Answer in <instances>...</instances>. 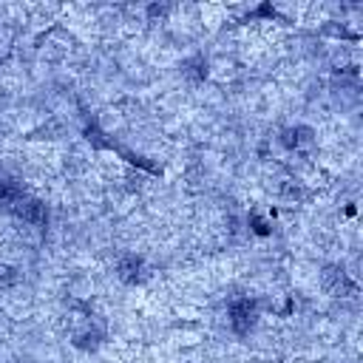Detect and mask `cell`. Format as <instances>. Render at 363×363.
<instances>
[{
    "label": "cell",
    "mask_w": 363,
    "mask_h": 363,
    "mask_svg": "<svg viewBox=\"0 0 363 363\" xmlns=\"http://www.w3.org/2000/svg\"><path fill=\"white\" fill-rule=\"evenodd\" d=\"M20 221H26L28 227H43L45 221H48V210H45V204L43 201H37V199H28V196H23V201L11 210Z\"/></svg>",
    "instance_id": "6da1fadb"
},
{
    "label": "cell",
    "mask_w": 363,
    "mask_h": 363,
    "mask_svg": "<svg viewBox=\"0 0 363 363\" xmlns=\"http://www.w3.org/2000/svg\"><path fill=\"white\" fill-rule=\"evenodd\" d=\"M255 315H258V309H255V303L252 301H235L233 306H230V326L238 332V335H247L250 329H252V323H255Z\"/></svg>",
    "instance_id": "7a4b0ae2"
},
{
    "label": "cell",
    "mask_w": 363,
    "mask_h": 363,
    "mask_svg": "<svg viewBox=\"0 0 363 363\" xmlns=\"http://www.w3.org/2000/svg\"><path fill=\"white\" fill-rule=\"evenodd\" d=\"M323 284H326V289H329L335 298H346V295L354 292V284H352L349 275H346L343 269H337V267H329V269L323 272Z\"/></svg>",
    "instance_id": "3957f363"
},
{
    "label": "cell",
    "mask_w": 363,
    "mask_h": 363,
    "mask_svg": "<svg viewBox=\"0 0 363 363\" xmlns=\"http://www.w3.org/2000/svg\"><path fill=\"white\" fill-rule=\"evenodd\" d=\"M142 269H145V264H142V258L133 255V252H125V255H119V261H116V275H119L122 281H128V284L139 281V278H142Z\"/></svg>",
    "instance_id": "277c9868"
},
{
    "label": "cell",
    "mask_w": 363,
    "mask_h": 363,
    "mask_svg": "<svg viewBox=\"0 0 363 363\" xmlns=\"http://www.w3.org/2000/svg\"><path fill=\"white\" fill-rule=\"evenodd\" d=\"M23 187L17 182H9V179H0V207L6 210H14L20 201H23Z\"/></svg>",
    "instance_id": "5b68a950"
},
{
    "label": "cell",
    "mask_w": 363,
    "mask_h": 363,
    "mask_svg": "<svg viewBox=\"0 0 363 363\" xmlns=\"http://www.w3.org/2000/svg\"><path fill=\"white\" fill-rule=\"evenodd\" d=\"M309 136H312L309 128H292V130L284 133V142H286L289 147H301V145H309V142H312Z\"/></svg>",
    "instance_id": "8992f818"
},
{
    "label": "cell",
    "mask_w": 363,
    "mask_h": 363,
    "mask_svg": "<svg viewBox=\"0 0 363 363\" xmlns=\"http://www.w3.org/2000/svg\"><path fill=\"white\" fill-rule=\"evenodd\" d=\"M17 281V272L11 269V267H6V264H0V286H11Z\"/></svg>",
    "instance_id": "52a82bcc"
}]
</instances>
